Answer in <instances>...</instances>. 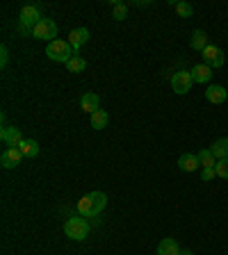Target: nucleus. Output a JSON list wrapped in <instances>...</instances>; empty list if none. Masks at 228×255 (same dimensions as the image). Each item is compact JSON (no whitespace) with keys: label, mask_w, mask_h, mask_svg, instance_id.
<instances>
[{"label":"nucleus","mask_w":228,"mask_h":255,"mask_svg":"<svg viewBox=\"0 0 228 255\" xmlns=\"http://www.w3.org/2000/svg\"><path fill=\"white\" fill-rule=\"evenodd\" d=\"M107 205V196L103 194V191H91V194H87V196H82L78 201V212L80 217H98V214L105 210Z\"/></svg>","instance_id":"f257e3e1"},{"label":"nucleus","mask_w":228,"mask_h":255,"mask_svg":"<svg viewBox=\"0 0 228 255\" xmlns=\"http://www.w3.org/2000/svg\"><path fill=\"white\" fill-rule=\"evenodd\" d=\"M41 18H43L41 7L39 5H25L21 9V14H18V32H21V34H30L32 37V30H34V25H37Z\"/></svg>","instance_id":"f03ea898"},{"label":"nucleus","mask_w":228,"mask_h":255,"mask_svg":"<svg viewBox=\"0 0 228 255\" xmlns=\"http://www.w3.org/2000/svg\"><path fill=\"white\" fill-rule=\"evenodd\" d=\"M46 55L53 62H62V64H69V59L73 57V55H78L73 50V46H71L69 41H62V39H55V41L48 43L46 48Z\"/></svg>","instance_id":"7ed1b4c3"},{"label":"nucleus","mask_w":228,"mask_h":255,"mask_svg":"<svg viewBox=\"0 0 228 255\" xmlns=\"http://www.w3.org/2000/svg\"><path fill=\"white\" fill-rule=\"evenodd\" d=\"M64 233L69 239H75V242H82L89 235V223L85 221V217H71L69 221L64 223Z\"/></svg>","instance_id":"20e7f679"},{"label":"nucleus","mask_w":228,"mask_h":255,"mask_svg":"<svg viewBox=\"0 0 228 255\" xmlns=\"http://www.w3.org/2000/svg\"><path fill=\"white\" fill-rule=\"evenodd\" d=\"M32 37L43 39V41H55V37H57V25H55V21L41 18V21L34 25V30H32Z\"/></svg>","instance_id":"39448f33"},{"label":"nucleus","mask_w":228,"mask_h":255,"mask_svg":"<svg viewBox=\"0 0 228 255\" xmlns=\"http://www.w3.org/2000/svg\"><path fill=\"white\" fill-rule=\"evenodd\" d=\"M192 85H194V80H192L190 71H178V73L171 75V89L178 96H185L192 89Z\"/></svg>","instance_id":"423d86ee"},{"label":"nucleus","mask_w":228,"mask_h":255,"mask_svg":"<svg viewBox=\"0 0 228 255\" xmlns=\"http://www.w3.org/2000/svg\"><path fill=\"white\" fill-rule=\"evenodd\" d=\"M224 62H226V57H224V50L219 46H213V43H210V46L203 50V64H208L213 71L222 69Z\"/></svg>","instance_id":"0eeeda50"},{"label":"nucleus","mask_w":228,"mask_h":255,"mask_svg":"<svg viewBox=\"0 0 228 255\" xmlns=\"http://www.w3.org/2000/svg\"><path fill=\"white\" fill-rule=\"evenodd\" d=\"M0 139L5 143L7 148H18V143L23 141V134H21V128L16 126H5L2 132H0Z\"/></svg>","instance_id":"6e6552de"},{"label":"nucleus","mask_w":228,"mask_h":255,"mask_svg":"<svg viewBox=\"0 0 228 255\" xmlns=\"http://www.w3.org/2000/svg\"><path fill=\"white\" fill-rule=\"evenodd\" d=\"M23 159V153L18 148H5L2 155H0V164L5 166V169H16V166L21 164Z\"/></svg>","instance_id":"1a4fd4ad"},{"label":"nucleus","mask_w":228,"mask_h":255,"mask_svg":"<svg viewBox=\"0 0 228 255\" xmlns=\"http://www.w3.org/2000/svg\"><path fill=\"white\" fill-rule=\"evenodd\" d=\"M87 41H89V30H87V27H75V30L69 32V43L73 46L75 53H78Z\"/></svg>","instance_id":"9d476101"},{"label":"nucleus","mask_w":228,"mask_h":255,"mask_svg":"<svg viewBox=\"0 0 228 255\" xmlns=\"http://www.w3.org/2000/svg\"><path fill=\"white\" fill-rule=\"evenodd\" d=\"M80 107H82V112L94 114V112L101 110V96L94 94V91H87V94L80 98Z\"/></svg>","instance_id":"9b49d317"},{"label":"nucleus","mask_w":228,"mask_h":255,"mask_svg":"<svg viewBox=\"0 0 228 255\" xmlns=\"http://www.w3.org/2000/svg\"><path fill=\"white\" fill-rule=\"evenodd\" d=\"M206 98H208V103H213V105H222L228 98V91H226V87H222V85H210L206 89Z\"/></svg>","instance_id":"f8f14e48"},{"label":"nucleus","mask_w":228,"mask_h":255,"mask_svg":"<svg viewBox=\"0 0 228 255\" xmlns=\"http://www.w3.org/2000/svg\"><path fill=\"white\" fill-rule=\"evenodd\" d=\"M190 73H192V80L199 82V85H208V82L213 80V69H210L208 64H197Z\"/></svg>","instance_id":"ddd939ff"},{"label":"nucleus","mask_w":228,"mask_h":255,"mask_svg":"<svg viewBox=\"0 0 228 255\" xmlns=\"http://www.w3.org/2000/svg\"><path fill=\"white\" fill-rule=\"evenodd\" d=\"M199 157L194 153H183L181 157H178V169L185 171V173H194V171L199 169Z\"/></svg>","instance_id":"4468645a"},{"label":"nucleus","mask_w":228,"mask_h":255,"mask_svg":"<svg viewBox=\"0 0 228 255\" xmlns=\"http://www.w3.org/2000/svg\"><path fill=\"white\" fill-rule=\"evenodd\" d=\"M158 255H181V246L171 237H165L158 246Z\"/></svg>","instance_id":"2eb2a0df"},{"label":"nucleus","mask_w":228,"mask_h":255,"mask_svg":"<svg viewBox=\"0 0 228 255\" xmlns=\"http://www.w3.org/2000/svg\"><path fill=\"white\" fill-rule=\"evenodd\" d=\"M190 46L194 48V50H206L208 46H210V43H208V34L203 30H194L192 32V41H190Z\"/></svg>","instance_id":"dca6fc26"},{"label":"nucleus","mask_w":228,"mask_h":255,"mask_svg":"<svg viewBox=\"0 0 228 255\" xmlns=\"http://www.w3.org/2000/svg\"><path fill=\"white\" fill-rule=\"evenodd\" d=\"M18 150L23 153V157H37L39 155V143L34 139H23L18 143Z\"/></svg>","instance_id":"f3484780"},{"label":"nucleus","mask_w":228,"mask_h":255,"mask_svg":"<svg viewBox=\"0 0 228 255\" xmlns=\"http://www.w3.org/2000/svg\"><path fill=\"white\" fill-rule=\"evenodd\" d=\"M197 157H199V164H201L203 169H215V164H217V157L213 155V150H210V148L199 150Z\"/></svg>","instance_id":"a211bd4d"},{"label":"nucleus","mask_w":228,"mask_h":255,"mask_svg":"<svg viewBox=\"0 0 228 255\" xmlns=\"http://www.w3.org/2000/svg\"><path fill=\"white\" fill-rule=\"evenodd\" d=\"M107 123H110V117H107L105 110H98L91 114V128H94V130H105Z\"/></svg>","instance_id":"6ab92c4d"},{"label":"nucleus","mask_w":228,"mask_h":255,"mask_svg":"<svg viewBox=\"0 0 228 255\" xmlns=\"http://www.w3.org/2000/svg\"><path fill=\"white\" fill-rule=\"evenodd\" d=\"M213 155L217 159H228V139L224 137V139H217V141L213 143Z\"/></svg>","instance_id":"aec40b11"},{"label":"nucleus","mask_w":228,"mask_h":255,"mask_svg":"<svg viewBox=\"0 0 228 255\" xmlns=\"http://www.w3.org/2000/svg\"><path fill=\"white\" fill-rule=\"evenodd\" d=\"M66 66H69V73H82V71L87 69V59L80 57V55H73Z\"/></svg>","instance_id":"412c9836"},{"label":"nucleus","mask_w":228,"mask_h":255,"mask_svg":"<svg viewBox=\"0 0 228 255\" xmlns=\"http://www.w3.org/2000/svg\"><path fill=\"white\" fill-rule=\"evenodd\" d=\"M174 9H176V14L181 16V18H192V14H194V7H192L190 2H176Z\"/></svg>","instance_id":"4be33fe9"},{"label":"nucleus","mask_w":228,"mask_h":255,"mask_svg":"<svg viewBox=\"0 0 228 255\" xmlns=\"http://www.w3.org/2000/svg\"><path fill=\"white\" fill-rule=\"evenodd\" d=\"M112 7H114V11H112V18H114V21H123V18L128 16V7L123 5V2L114 0V2H112Z\"/></svg>","instance_id":"5701e85b"},{"label":"nucleus","mask_w":228,"mask_h":255,"mask_svg":"<svg viewBox=\"0 0 228 255\" xmlns=\"http://www.w3.org/2000/svg\"><path fill=\"white\" fill-rule=\"evenodd\" d=\"M215 171H217L219 178L228 180V159H217V164H215Z\"/></svg>","instance_id":"b1692460"},{"label":"nucleus","mask_w":228,"mask_h":255,"mask_svg":"<svg viewBox=\"0 0 228 255\" xmlns=\"http://www.w3.org/2000/svg\"><path fill=\"white\" fill-rule=\"evenodd\" d=\"M7 62H9V50H7V46H2V48H0V66L5 69Z\"/></svg>","instance_id":"393cba45"},{"label":"nucleus","mask_w":228,"mask_h":255,"mask_svg":"<svg viewBox=\"0 0 228 255\" xmlns=\"http://www.w3.org/2000/svg\"><path fill=\"white\" fill-rule=\"evenodd\" d=\"M215 175H217V171H215V169H203L201 171V180H213V178H215Z\"/></svg>","instance_id":"a878e982"},{"label":"nucleus","mask_w":228,"mask_h":255,"mask_svg":"<svg viewBox=\"0 0 228 255\" xmlns=\"http://www.w3.org/2000/svg\"><path fill=\"white\" fill-rule=\"evenodd\" d=\"M181 255H192V251H181Z\"/></svg>","instance_id":"bb28decb"}]
</instances>
